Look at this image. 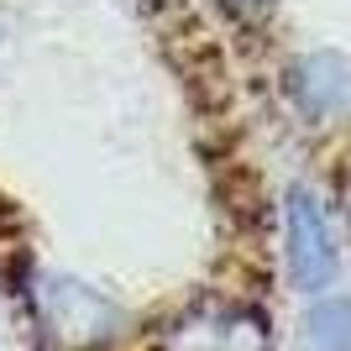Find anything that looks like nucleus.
I'll use <instances>...</instances> for the list:
<instances>
[{
	"mask_svg": "<svg viewBox=\"0 0 351 351\" xmlns=\"http://www.w3.org/2000/svg\"><path fill=\"white\" fill-rule=\"evenodd\" d=\"M283 257H289V283L304 293L330 289L336 278V236L325 226V210L304 189H289L283 199Z\"/></svg>",
	"mask_w": 351,
	"mask_h": 351,
	"instance_id": "f257e3e1",
	"label": "nucleus"
},
{
	"mask_svg": "<svg viewBox=\"0 0 351 351\" xmlns=\"http://www.w3.org/2000/svg\"><path fill=\"white\" fill-rule=\"evenodd\" d=\"M37 315L63 346H95L116 330V304L95 293L79 278H53L43 283V299H37Z\"/></svg>",
	"mask_w": 351,
	"mask_h": 351,
	"instance_id": "f03ea898",
	"label": "nucleus"
},
{
	"mask_svg": "<svg viewBox=\"0 0 351 351\" xmlns=\"http://www.w3.org/2000/svg\"><path fill=\"white\" fill-rule=\"evenodd\" d=\"M293 95L309 116H336V110H351V63L330 58V53H315L293 69Z\"/></svg>",
	"mask_w": 351,
	"mask_h": 351,
	"instance_id": "7ed1b4c3",
	"label": "nucleus"
},
{
	"mask_svg": "<svg viewBox=\"0 0 351 351\" xmlns=\"http://www.w3.org/2000/svg\"><path fill=\"white\" fill-rule=\"evenodd\" d=\"M304 351H351V299H320L309 309Z\"/></svg>",
	"mask_w": 351,
	"mask_h": 351,
	"instance_id": "20e7f679",
	"label": "nucleus"
},
{
	"mask_svg": "<svg viewBox=\"0 0 351 351\" xmlns=\"http://www.w3.org/2000/svg\"><path fill=\"white\" fill-rule=\"evenodd\" d=\"M226 5H236V11H257L263 0H226Z\"/></svg>",
	"mask_w": 351,
	"mask_h": 351,
	"instance_id": "39448f33",
	"label": "nucleus"
}]
</instances>
